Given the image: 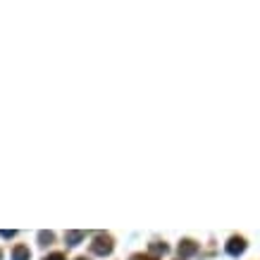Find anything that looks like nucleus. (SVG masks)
<instances>
[{"label": "nucleus", "instance_id": "6", "mask_svg": "<svg viewBox=\"0 0 260 260\" xmlns=\"http://www.w3.org/2000/svg\"><path fill=\"white\" fill-rule=\"evenodd\" d=\"M39 239H41V244H50L53 241V232H41Z\"/></svg>", "mask_w": 260, "mask_h": 260}, {"label": "nucleus", "instance_id": "3", "mask_svg": "<svg viewBox=\"0 0 260 260\" xmlns=\"http://www.w3.org/2000/svg\"><path fill=\"white\" fill-rule=\"evenodd\" d=\"M196 251H198V246L193 244V241H189V239H186V241H181V244H179V253L184 255V258H186V255H193Z\"/></svg>", "mask_w": 260, "mask_h": 260}, {"label": "nucleus", "instance_id": "7", "mask_svg": "<svg viewBox=\"0 0 260 260\" xmlns=\"http://www.w3.org/2000/svg\"><path fill=\"white\" fill-rule=\"evenodd\" d=\"M15 234H17V232H12V229H10V232H8V229H3V232H0V237H3V239H12Z\"/></svg>", "mask_w": 260, "mask_h": 260}, {"label": "nucleus", "instance_id": "1", "mask_svg": "<svg viewBox=\"0 0 260 260\" xmlns=\"http://www.w3.org/2000/svg\"><path fill=\"white\" fill-rule=\"evenodd\" d=\"M91 251H93L95 255H110L112 253V239L105 237V234L95 237V241L91 244Z\"/></svg>", "mask_w": 260, "mask_h": 260}, {"label": "nucleus", "instance_id": "4", "mask_svg": "<svg viewBox=\"0 0 260 260\" xmlns=\"http://www.w3.org/2000/svg\"><path fill=\"white\" fill-rule=\"evenodd\" d=\"M29 255H31V253H29L26 246H17L15 251H12V260H29Z\"/></svg>", "mask_w": 260, "mask_h": 260}, {"label": "nucleus", "instance_id": "9", "mask_svg": "<svg viewBox=\"0 0 260 260\" xmlns=\"http://www.w3.org/2000/svg\"><path fill=\"white\" fill-rule=\"evenodd\" d=\"M46 260H64V255L62 253H53V255H48Z\"/></svg>", "mask_w": 260, "mask_h": 260}, {"label": "nucleus", "instance_id": "8", "mask_svg": "<svg viewBox=\"0 0 260 260\" xmlns=\"http://www.w3.org/2000/svg\"><path fill=\"white\" fill-rule=\"evenodd\" d=\"M153 251H158V253L162 251V253H165V251H167V246H165V244H153Z\"/></svg>", "mask_w": 260, "mask_h": 260}, {"label": "nucleus", "instance_id": "11", "mask_svg": "<svg viewBox=\"0 0 260 260\" xmlns=\"http://www.w3.org/2000/svg\"><path fill=\"white\" fill-rule=\"evenodd\" d=\"M77 260H86V258H77Z\"/></svg>", "mask_w": 260, "mask_h": 260}, {"label": "nucleus", "instance_id": "10", "mask_svg": "<svg viewBox=\"0 0 260 260\" xmlns=\"http://www.w3.org/2000/svg\"><path fill=\"white\" fill-rule=\"evenodd\" d=\"M132 260H153V258H143V255H134Z\"/></svg>", "mask_w": 260, "mask_h": 260}, {"label": "nucleus", "instance_id": "5", "mask_svg": "<svg viewBox=\"0 0 260 260\" xmlns=\"http://www.w3.org/2000/svg\"><path fill=\"white\" fill-rule=\"evenodd\" d=\"M84 237H86L84 232H67V244H70V246H77Z\"/></svg>", "mask_w": 260, "mask_h": 260}, {"label": "nucleus", "instance_id": "2", "mask_svg": "<svg viewBox=\"0 0 260 260\" xmlns=\"http://www.w3.org/2000/svg\"><path fill=\"white\" fill-rule=\"evenodd\" d=\"M246 251V241L241 237H232L229 239V244H227V253L229 255H239V253H244Z\"/></svg>", "mask_w": 260, "mask_h": 260}]
</instances>
